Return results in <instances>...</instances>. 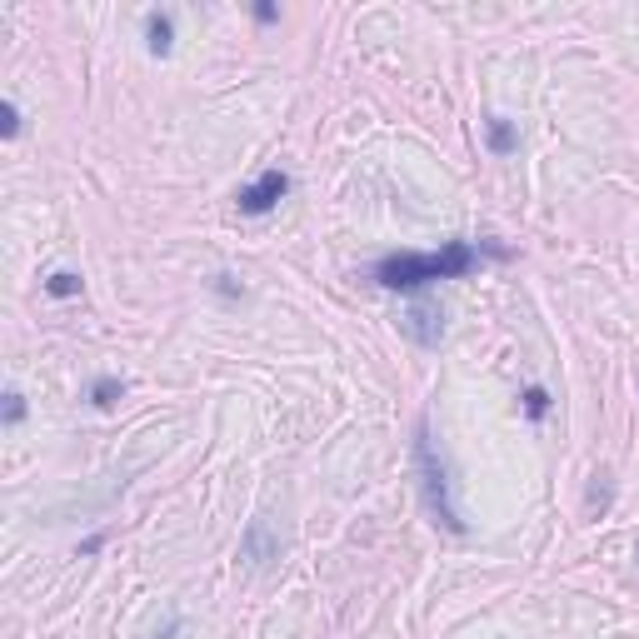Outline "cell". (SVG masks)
I'll list each match as a JSON object with an SVG mask.
<instances>
[{
	"instance_id": "cell-11",
	"label": "cell",
	"mask_w": 639,
	"mask_h": 639,
	"mask_svg": "<svg viewBox=\"0 0 639 639\" xmlns=\"http://www.w3.org/2000/svg\"><path fill=\"white\" fill-rule=\"evenodd\" d=\"M15 130H20V110H15V100H5V105H0V135L10 140Z\"/></svg>"
},
{
	"instance_id": "cell-2",
	"label": "cell",
	"mask_w": 639,
	"mask_h": 639,
	"mask_svg": "<svg viewBox=\"0 0 639 639\" xmlns=\"http://www.w3.org/2000/svg\"><path fill=\"white\" fill-rule=\"evenodd\" d=\"M415 465H420V490H425V505H430V520L445 530V535H465V520H460V505H455V485H450V470L430 440V425H420L415 435Z\"/></svg>"
},
{
	"instance_id": "cell-1",
	"label": "cell",
	"mask_w": 639,
	"mask_h": 639,
	"mask_svg": "<svg viewBox=\"0 0 639 639\" xmlns=\"http://www.w3.org/2000/svg\"><path fill=\"white\" fill-rule=\"evenodd\" d=\"M480 265V250L470 240H450L440 250H400L375 265V285L385 290H425L435 280H460Z\"/></svg>"
},
{
	"instance_id": "cell-10",
	"label": "cell",
	"mask_w": 639,
	"mask_h": 639,
	"mask_svg": "<svg viewBox=\"0 0 639 639\" xmlns=\"http://www.w3.org/2000/svg\"><path fill=\"white\" fill-rule=\"evenodd\" d=\"M20 420H25V395L20 390H5V425L15 430Z\"/></svg>"
},
{
	"instance_id": "cell-9",
	"label": "cell",
	"mask_w": 639,
	"mask_h": 639,
	"mask_svg": "<svg viewBox=\"0 0 639 639\" xmlns=\"http://www.w3.org/2000/svg\"><path fill=\"white\" fill-rule=\"evenodd\" d=\"M525 415H530V420H545V415H550V395H545L540 385L525 390Z\"/></svg>"
},
{
	"instance_id": "cell-12",
	"label": "cell",
	"mask_w": 639,
	"mask_h": 639,
	"mask_svg": "<svg viewBox=\"0 0 639 639\" xmlns=\"http://www.w3.org/2000/svg\"><path fill=\"white\" fill-rule=\"evenodd\" d=\"M275 15H280V10H275V5H255V20H260V25H270V20H275Z\"/></svg>"
},
{
	"instance_id": "cell-8",
	"label": "cell",
	"mask_w": 639,
	"mask_h": 639,
	"mask_svg": "<svg viewBox=\"0 0 639 639\" xmlns=\"http://www.w3.org/2000/svg\"><path fill=\"white\" fill-rule=\"evenodd\" d=\"M120 395H125V380H95L90 385V405H100V410H110Z\"/></svg>"
},
{
	"instance_id": "cell-7",
	"label": "cell",
	"mask_w": 639,
	"mask_h": 639,
	"mask_svg": "<svg viewBox=\"0 0 639 639\" xmlns=\"http://www.w3.org/2000/svg\"><path fill=\"white\" fill-rule=\"evenodd\" d=\"M45 295H55V300H70V295H80V275H70V270H55V275L45 280Z\"/></svg>"
},
{
	"instance_id": "cell-3",
	"label": "cell",
	"mask_w": 639,
	"mask_h": 639,
	"mask_svg": "<svg viewBox=\"0 0 639 639\" xmlns=\"http://www.w3.org/2000/svg\"><path fill=\"white\" fill-rule=\"evenodd\" d=\"M285 195H290V175H285V170H265V175H255V180L235 195V210H240V215H270Z\"/></svg>"
},
{
	"instance_id": "cell-5",
	"label": "cell",
	"mask_w": 639,
	"mask_h": 639,
	"mask_svg": "<svg viewBox=\"0 0 639 639\" xmlns=\"http://www.w3.org/2000/svg\"><path fill=\"white\" fill-rule=\"evenodd\" d=\"M145 45H150V55H170V45H175V15L170 10H150Z\"/></svg>"
},
{
	"instance_id": "cell-6",
	"label": "cell",
	"mask_w": 639,
	"mask_h": 639,
	"mask_svg": "<svg viewBox=\"0 0 639 639\" xmlns=\"http://www.w3.org/2000/svg\"><path fill=\"white\" fill-rule=\"evenodd\" d=\"M485 135H490V150H495V155H510V150L520 145V130H515L510 120H500V115L485 120Z\"/></svg>"
},
{
	"instance_id": "cell-4",
	"label": "cell",
	"mask_w": 639,
	"mask_h": 639,
	"mask_svg": "<svg viewBox=\"0 0 639 639\" xmlns=\"http://www.w3.org/2000/svg\"><path fill=\"white\" fill-rule=\"evenodd\" d=\"M400 330H405L415 345L440 350V340H445V310H440L435 300H415V305L400 315Z\"/></svg>"
},
{
	"instance_id": "cell-13",
	"label": "cell",
	"mask_w": 639,
	"mask_h": 639,
	"mask_svg": "<svg viewBox=\"0 0 639 639\" xmlns=\"http://www.w3.org/2000/svg\"><path fill=\"white\" fill-rule=\"evenodd\" d=\"M175 635H180V620L170 615V620H165V630H160V635H155V639H175Z\"/></svg>"
}]
</instances>
